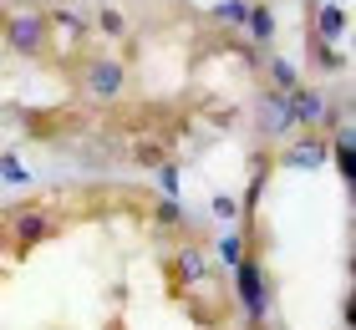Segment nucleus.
Returning <instances> with one entry per match:
<instances>
[{"instance_id": "nucleus-11", "label": "nucleus", "mask_w": 356, "mask_h": 330, "mask_svg": "<svg viewBox=\"0 0 356 330\" xmlns=\"http://www.w3.org/2000/svg\"><path fill=\"white\" fill-rule=\"evenodd\" d=\"M270 76H275V81H280V87H285V92H296V87H300V76H296V66H290V61H280V56H275V61H270Z\"/></svg>"}, {"instance_id": "nucleus-8", "label": "nucleus", "mask_w": 356, "mask_h": 330, "mask_svg": "<svg viewBox=\"0 0 356 330\" xmlns=\"http://www.w3.org/2000/svg\"><path fill=\"white\" fill-rule=\"evenodd\" d=\"M316 31H321L326 41H336V36L346 31V10H341V6H321V15H316Z\"/></svg>"}, {"instance_id": "nucleus-17", "label": "nucleus", "mask_w": 356, "mask_h": 330, "mask_svg": "<svg viewBox=\"0 0 356 330\" xmlns=\"http://www.w3.org/2000/svg\"><path fill=\"white\" fill-rule=\"evenodd\" d=\"M158 178H163V188H168V193L178 188V168H168V163H163V168H158Z\"/></svg>"}, {"instance_id": "nucleus-9", "label": "nucleus", "mask_w": 356, "mask_h": 330, "mask_svg": "<svg viewBox=\"0 0 356 330\" xmlns=\"http://www.w3.org/2000/svg\"><path fill=\"white\" fill-rule=\"evenodd\" d=\"M214 15H219V21H229V26H245L250 21V0H219Z\"/></svg>"}, {"instance_id": "nucleus-4", "label": "nucleus", "mask_w": 356, "mask_h": 330, "mask_svg": "<svg viewBox=\"0 0 356 330\" xmlns=\"http://www.w3.org/2000/svg\"><path fill=\"white\" fill-rule=\"evenodd\" d=\"M122 87H127V72H122L118 61H92V66H87V92H92V97L112 102Z\"/></svg>"}, {"instance_id": "nucleus-14", "label": "nucleus", "mask_w": 356, "mask_h": 330, "mask_svg": "<svg viewBox=\"0 0 356 330\" xmlns=\"http://www.w3.org/2000/svg\"><path fill=\"white\" fill-rule=\"evenodd\" d=\"M97 26H102L107 36H122V31H127V15H122V10H102V15H97Z\"/></svg>"}, {"instance_id": "nucleus-7", "label": "nucleus", "mask_w": 356, "mask_h": 330, "mask_svg": "<svg viewBox=\"0 0 356 330\" xmlns=\"http://www.w3.org/2000/svg\"><path fill=\"white\" fill-rule=\"evenodd\" d=\"M209 274V259L199 249H178V285H193V279Z\"/></svg>"}, {"instance_id": "nucleus-6", "label": "nucleus", "mask_w": 356, "mask_h": 330, "mask_svg": "<svg viewBox=\"0 0 356 330\" xmlns=\"http://www.w3.org/2000/svg\"><path fill=\"white\" fill-rule=\"evenodd\" d=\"M326 138H311V142H300V147H290V153H280L285 168H305V163H326Z\"/></svg>"}, {"instance_id": "nucleus-2", "label": "nucleus", "mask_w": 356, "mask_h": 330, "mask_svg": "<svg viewBox=\"0 0 356 330\" xmlns=\"http://www.w3.org/2000/svg\"><path fill=\"white\" fill-rule=\"evenodd\" d=\"M6 31H10V46H15V51H26V56H36L41 46H46V21H41V10H15L10 21H6Z\"/></svg>"}, {"instance_id": "nucleus-15", "label": "nucleus", "mask_w": 356, "mask_h": 330, "mask_svg": "<svg viewBox=\"0 0 356 330\" xmlns=\"http://www.w3.org/2000/svg\"><path fill=\"white\" fill-rule=\"evenodd\" d=\"M158 224H163V229H178V224H184V213H178L173 198H168V204H158Z\"/></svg>"}, {"instance_id": "nucleus-16", "label": "nucleus", "mask_w": 356, "mask_h": 330, "mask_svg": "<svg viewBox=\"0 0 356 330\" xmlns=\"http://www.w3.org/2000/svg\"><path fill=\"white\" fill-rule=\"evenodd\" d=\"M56 26L72 31V36H82V15H76V10H56Z\"/></svg>"}, {"instance_id": "nucleus-1", "label": "nucleus", "mask_w": 356, "mask_h": 330, "mask_svg": "<svg viewBox=\"0 0 356 330\" xmlns=\"http://www.w3.org/2000/svg\"><path fill=\"white\" fill-rule=\"evenodd\" d=\"M234 279H239V305L250 310V320H265V310H270V290H265V274H260V264H254L250 254L234 264Z\"/></svg>"}, {"instance_id": "nucleus-18", "label": "nucleus", "mask_w": 356, "mask_h": 330, "mask_svg": "<svg viewBox=\"0 0 356 330\" xmlns=\"http://www.w3.org/2000/svg\"><path fill=\"white\" fill-rule=\"evenodd\" d=\"M214 213L219 219H234V198H214Z\"/></svg>"}, {"instance_id": "nucleus-3", "label": "nucleus", "mask_w": 356, "mask_h": 330, "mask_svg": "<svg viewBox=\"0 0 356 330\" xmlns=\"http://www.w3.org/2000/svg\"><path fill=\"white\" fill-rule=\"evenodd\" d=\"M51 229H56V224H51V213H46V208H15V219H10L15 249H31V244H41Z\"/></svg>"}, {"instance_id": "nucleus-13", "label": "nucleus", "mask_w": 356, "mask_h": 330, "mask_svg": "<svg viewBox=\"0 0 356 330\" xmlns=\"http://www.w3.org/2000/svg\"><path fill=\"white\" fill-rule=\"evenodd\" d=\"M219 259H224V264H239V259H245V239L224 234V239H219Z\"/></svg>"}, {"instance_id": "nucleus-5", "label": "nucleus", "mask_w": 356, "mask_h": 330, "mask_svg": "<svg viewBox=\"0 0 356 330\" xmlns=\"http://www.w3.org/2000/svg\"><path fill=\"white\" fill-rule=\"evenodd\" d=\"M290 107H296V122H321V117H326V97L311 92V87L290 92Z\"/></svg>"}, {"instance_id": "nucleus-10", "label": "nucleus", "mask_w": 356, "mask_h": 330, "mask_svg": "<svg viewBox=\"0 0 356 330\" xmlns=\"http://www.w3.org/2000/svg\"><path fill=\"white\" fill-rule=\"evenodd\" d=\"M250 31H254V41H270V31H275V15L265 10V6H250V21H245Z\"/></svg>"}, {"instance_id": "nucleus-12", "label": "nucleus", "mask_w": 356, "mask_h": 330, "mask_svg": "<svg viewBox=\"0 0 356 330\" xmlns=\"http://www.w3.org/2000/svg\"><path fill=\"white\" fill-rule=\"evenodd\" d=\"M0 178H6V183H26V168H21V158H15V153H6V158H0Z\"/></svg>"}]
</instances>
